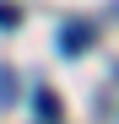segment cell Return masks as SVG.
<instances>
[{"label": "cell", "mask_w": 119, "mask_h": 124, "mask_svg": "<svg viewBox=\"0 0 119 124\" xmlns=\"http://www.w3.org/2000/svg\"><path fill=\"white\" fill-rule=\"evenodd\" d=\"M92 38H97V32H92L87 22H65V27H60V49H65V54H87Z\"/></svg>", "instance_id": "cell-1"}, {"label": "cell", "mask_w": 119, "mask_h": 124, "mask_svg": "<svg viewBox=\"0 0 119 124\" xmlns=\"http://www.w3.org/2000/svg\"><path fill=\"white\" fill-rule=\"evenodd\" d=\"M38 119H43V124H54V119H60V102H54V92H49V86H38Z\"/></svg>", "instance_id": "cell-2"}]
</instances>
